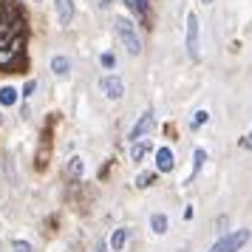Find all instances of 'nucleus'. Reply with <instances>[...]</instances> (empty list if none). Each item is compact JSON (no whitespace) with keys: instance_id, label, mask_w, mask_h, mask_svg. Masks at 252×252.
Wrapping results in <instances>:
<instances>
[{"instance_id":"nucleus-9","label":"nucleus","mask_w":252,"mask_h":252,"mask_svg":"<svg viewBox=\"0 0 252 252\" xmlns=\"http://www.w3.org/2000/svg\"><path fill=\"white\" fill-rule=\"evenodd\" d=\"M204 161H207V150H204V148H195V153H193V173H190V179H187V182H193L195 176L201 173Z\"/></svg>"},{"instance_id":"nucleus-23","label":"nucleus","mask_w":252,"mask_h":252,"mask_svg":"<svg viewBox=\"0 0 252 252\" xmlns=\"http://www.w3.org/2000/svg\"><path fill=\"white\" fill-rule=\"evenodd\" d=\"M105 250H108V244L102 241V244H96V250H94V252H105Z\"/></svg>"},{"instance_id":"nucleus-24","label":"nucleus","mask_w":252,"mask_h":252,"mask_svg":"<svg viewBox=\"0 0 252 252\" xmlns=\"http://www.w3.org/2000/svg\"><path fill=\"white\" fill-rule=\"evenodd\" d=\"M96 3H99V9H108L111 6V0H96Z\"/></svg>"},{"instance_id":"nucleus-6","label":"nucleus","mask_w":252,"mask_h":252,"mask_svg":"<svg viewBox=\"0 0 252 252\" xmlns=\"http://www.w3.org/2000/svg\"><path fill=\"white\" fill-rule=\"evenodd\" d=\"M99 85H102V91L108 99H122V94H125V82L119 80V77H105Z\"/></svg>"},{"instance_id":"nucleus-18","label":"nucleus","mask_w":252,"mask_h":252,"mask_svg":"<svg viewBox=\"0 0 252 252\" xmlns=\"http://www.w3.org/2000/svg\"><path fill=\"white\" fill-rule=\"evenodd\" d=\"M153 182H156V173H142V176H136V187H139V190L150 187Z\"/></svg>"},{"instance_id":"nucleus-15","label":"nucleus","mask_w":252,"mask_h":252,"mask_svg":"<svg viewBox=\"0 0 252 252\" xmlns=\"http://www.w3.org/2000/svg\"><path fill=\"white\" fill-rule=\"evenodd\" d=\"M125 6L136 14V17H145V14H148V0H125Z\"/></svg>"},{"instance_id":"nucleus-19","label":"nucleus","mask_w":252,"mask_h":252,"mask_svg":"<svg viewBox=\"0 0 252 252\" xmlns=\"http://www.w3.org/2000/svg\"><path fill=\"white\" fill-rule=\"evenodd\" d=\"M12 250H14V252H32V244H29V241H20V238H17V241L12 244Z\"/></svg>"},{"instance_id":"nucleus-10","label":"nucleus","mask_w":252,"mask_h":252,"mask_svg":"<svg viewBox=\"0 0 252 252\" xmlns=\"http://www.w3.org/2000/svg\"><path fill=\"white\" fill-rule=\"evenodd\" d=\"M150 229H153L156 235H164V232H167V216H164V213H153V216H150Z\"/></svg>"},{"instance_id":"nucleus-20","label":"nucleus","mask_w":252,"mask_h":252,"mask_svg":"<svg viewBox=\"0 0 252 252\" xmlns=\"http://www.w3.org/2000/svg\"><path fill=\"white\" fill-rule=\"evenodd\" d=\"M99 63H102V68H116V57H114V54H102Z\"/></svg>"},{"instance_id":"nucleus-21","label":"nucleus","mask_w":252,"mask_h":252,"mask_svg":"<svg viewBox=\"0 0 252 252\" xmlns=\"http://www.w3.org/2000/svg\"><path fill=\"white\" fill-rule=\"evenodd\" d=\"M238 145H241V148H244V150H252V130H250V133H247V136H244V139H241Z\"/></svg>"},{"instance_id":"nucleus-1","label":"nucleus","mask_w":252,"mask_h":252,"mask_svg":"<svg viewBox=\"0 0 252 252\" xmlns=\"http://www.w3.org/2000/svg\"><path fill=\"white\" fill-rule=\"evenodd\" d=\"M29 20L20 0H0V71H17L26 65Z\"/></svg>"},{"instance_id":"nucleus-12","label":"nucleus","mask_w":252,"mask_h":252,"mask_svg":"<svg viewBox=\"0 0 252 252\" xmlns=\"http://www.w3.org/2000/svg\"><path fill=\"white\" fill-rule=\"evenodd\" d=\"M125 241H127V229L122 227V229H116L114 235H111V241H108V247H111L114 252H119L122 247H125Z\"/></svg>"},{"instance_id":"nucleus-11","label":"nucleus","mask_w":252,"mask_h":252,"mask_svg":"<svg viewBox=\"0 0 252 252\" xmlns=\"http://www.w3.org/2000/svg\"><path fill=\"white\" fill-rule=\"evenodd\" d=\"M148 153H150V142H145V139L133 142V148H130V159H133V161H142Z\"/></svg>"},{"instance_id":"nucleus-16","label":"nucleus","mask_w":252,"mask_h":252,"mask_svg":"<svg viewBox=\"0 0 252 252\" xmlns=\"http://www.w3.org/2000/svg\"><path fill=\"white\" fill-rule=\"evenodd\" d=\"M82 167H85V164H82L80 156H71V161H68V179H80Z\"/></svg>"},{"instance_id":"nucleus-17","label":"nucleus","mask_w":252,"mask_h":252,"mask_svg":"<svg viewBox=\"0 0 252 252\" xmlns=\"http://www.w3.org/2000/svg\"><path fill=\"white\" fill-rule=\"evenodd\" d=\"M207 119H210V114H207V111H195L193 119H190V127H193V130H198V127L204 125Z\"/></svg>"},{"instance_id":"nucleus-14","label":"nucleus","mask_w":252,"mask_h":252,"mask_svg":"<svg viewBox=\"0 0 252 252\" xmlns=\"http://www.w3.org/2000/svg\"><path fill=\"white\" fill-rule=\"evenodd\" d=\"M14 102H17V91L9 88V85H6V88H0V105H3V108H12Z\"/></svg>"},{"instance_id":"nucleus-25","label":"nucleus","mask_w":252,"mask_h":252,"mask_svg":"<svg viewBox=\"0 0 252 252\" xmlns=\"http://www.w3.org/2000/svg\"><path fill=\"white\" fill-rule=\"evenodd\" d=\"M201 3H207V6H210V3H213V0H201Z\"/></svg>"},{"instance_id":"nucleus-13","label":"nucleus","mask_w":252,"mask_h":252,"mask_svg":"<svg viewBox=\"0 0 252 252\" xmlns=\"http://www.w3.org/2000/svg\"><path fill=\"white\" fill-rule=\"evenodd\" d=\"M51 71L57 74V77H65L71 71V63H68V57H54L51 60Z\"/></svg>"},{"instance_id":"nucleus-5","label":"nucleus","mask_w":252,"mask_h":252,"mask_svg":"<svg viewBox=\"0 0 252 252\" xmlns=\"http://www.w3.org/2000/svg\"><path fill=\"white\" fill-rule=\"evenodd\" d=\"M153 125H156V116H153V111L148 108L145 114L139 116V122H136V125L130 127V142H139V139L145 136V133H148V130H150Z\"/></svg>"},{"instance_id":"nucleus-3","label":"nucleus","mask_w":252,"mask_h":252,"mask_svg":"<svg viewBox=\"0 0 252 252\" xmlns=\"http://www.w3.org/2000/svg\"><path fill=\"white\" fill-rule=\"evenodd\" d=\"M114 26H116V34H119V40H122V46L127 48V54L136 57L139 51H142V40H139V34H136V26L130 23L127 17H116Z\"/></svg>"},{"instance_id":"nucleus-8","label":"nucleus","mask_w":252,"mask_h":252,"mask_svg":"<svg viewBox=\"0 0 252 252\" xmlns=\"http://www.w3.org/2000/svg\"><path fill=\"white\" fill-rule=\"evenodd\" d=\"M54 6H57V17L63 26H68L74 20V0H54Z\"/></svg>"},{"instance_id":"nucleus-2","label":"nucleus","mask_w":252,"mask_h":252,"mask_svg":"<svg viewBox=\"0 0 252 252\" xmlns=\"http://www.w3.org/2000/svg\"><path fill=\"white\" fill-rule=\"evenodd\" d=\"M250 229L241 227V229H232V232H227V235H221V238L210 247L207 252H241L247 244H250Z\"/></svg>"},{"instance_id":"nucleus-4","label":"nucleus","mask_w":252,"mask_h":252,"mask_svg":"<svg viewBox=\"0 0 252 252\" xmlns=\"http://www.w3.org/2000/svg\"><path fill=\"white\" fill-rule=\"evenodd\" d=\"M184 48H187L190 60H198V17H195V12L187 14V34H184Z\"/></svg>"},{"instance_id":"nucleus-7","label":"nucleus","mask_w":252,"mask_h":252,"mask_svg":"<svg viewBox=\"0 0 252 252\" xmlns=\"http://www.w3.org/2000/svg\"><path fill=\"white\" fill-rule=\"evenodd\" d=\"M176 159H173V150L170 148H159L156 150V170L159 173H170Z\"/></svg>"},{"instance_id":"nucleus-22","label":"nucleus","mask_w":252,"mask_h":252,"mask_svg":"<svg viewBox=\"0 0 252 252\" xmlns=\"http://www.w3.org/2000/svg\"><path fill=\"white\" fill-rule=\"evenodd\" d=\"M32 91H34V82H26V88H23V96H29Z\"/></svg>"}]
</instances>
